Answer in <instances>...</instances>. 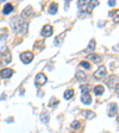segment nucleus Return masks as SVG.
Segmentation results:
<instances>
[{
  "label": "nucleus",
  "mask_w": 119,
  "mask_h": 133,
  "mask_svg": "<svg viewBox=\"0 0 119 133\" xmlns=\"http://www.w3.org/2000/svg\"><path fill=\"white\" fill-rule=\"evenodd\" d=\"M20 59H22V62L25 64L31 63L33 59V54L31 52V51H24V52L20 55Z\"/></svg>",
  "instance_id": "2"
},
{
  "label": "nucleus",
  "mask_w": 119,
  "mask_h": 133,
  "mask_svg": "<svg viewBox=\"0 0 119 133\" xmlns=\"http://www.w3.org/2000/svg\"><path fill=\"white\" fill-rule=\"evenodd\" d=\"M28 29H29V24L26 22H23L19 24V26L17 29V32L19 33V35H24V33H26Z\"/></svg>",
  "instance_id": "6"
},
{
  "label": "nucleus",
  "mask_w": 119,
  "mask_h": 133,
  "mask_svg": "<svg viewBox=\"0 0 119 133\" xmlns=\"http://www.w3.org/2000/svg\"><path fill=\"white\" fill-rule=\"evenodd\" d=\"M117 108H118L117 103H111V105H110V109H108V115H110V116H114V115H116Z\"/></svg>",
  "instance_id": "10"
},
{
  "label": "nucleus",
  "mask_w": 119,
  "mask_h": 133,
  "mask_svg": "<svg viewBox=\"0 0 119 133\" xmlns=\"http://www.w3.org/2000/svg\"><path fill=\"white\" fill-rule=\"evenodd\" d=\"M80 66L81 68H83V69H91V64H89V62H86V61H83V62H80Z\"/></svg>",
  "instance_id": "24"
},
{
  "label": "nucleus",
  "mask_w": 119,
  "mask_h": 133,
  "mask_svg": "<svg viewBox=\"0 0 119 133\" xmlns=\"http://www.w3.org/2000/svg\"><path fill=\"white\" fill-rule=\"evenodd\" d=\"M13 70L10 69V68H5V69H3L1 71H0V76L3 78H8V77H11L12 75H13Z\"/></svg>",
  "instance_id": "7"
},
{
  "label": "nucleus",
  "mask_w": 119,
  "mask_h": 133,
  "mask_svg": "<svg viewBox=\"0 0 119 133\" xmlns=\"http://www.w3.org/2000/svg\"><path fill=\"white\" fill-rule=\"evenodd\" d=\"M58 105V100H56V97H51V100H50V103H49V106L50 107H56V106Z\"/></svg>",
  "instance_id": "27"
},
{
  "label": "nucleus",
  "mask_w": 119,
  "mask_h": 133,
  "mask_svg": "<svg viewBox=\"0 0 119 133\" xmlns=\"http://www.w3.org/2000/svg\"><path fill=\"white\" fill-rule=\"evenodd\" d=\"M81 114H82L86 119H93V118L95 116V113L94 112H92V111H82Z\"/></svg>",
  "instance_id": "15"
},
{
  "label": "nucleus",
  "mask_w": 119,
  "mask_h": 133,
  "mask_svg": "<svg viewBox=\"0 0 119 133\" xmlns=\"http://www.w3.org/2000/svg\"><path fill=\"white\" fill-rule=\"evenodd\" d=\"M87 58H88L89 61H92V62H100V61H101L100 56L97 55V54H91V55L87 56Z\"/></svg>",
  "instance_id": "17"
},
{
  "label": "nucleus",
  "mask_w": 119,
  "mask_h": 133,
  "mask_svg": "<svg viewBox=\"0 0 119 133\" xmlns=\"http://www.w3.org/2000/svg\"><path fill=\"white\" fill-rule=\"evenodd\" d=\"M73 96H74V90H73V89H67V90L64 91V99L66 100L72 99Z\"/></svg>",
  "instance_id": "18"
},
{
  "label": "nucleus",
  "mask_w": 119,
  "mask_h": 133,
  "mask_svg": "<svg viewBox=\"0 0 119 133\" xmlns=\"http://www.w3.org/2000/svg\"><path fill=\"white\" fill-rule=\"evenodd\" d=\"M76 78H78V81L82 82V81H86L87 76H86V74H85V72L79 71V72H76Z\"/></svg>",
  "instance_id": "20"
},
{
  "label": "nucleus",
  "mask_w": 119,
  "mask_h": 133,
  "mask_svg": "<svg viewBox=\"0 0 119 133\" xmlns=\"http://www.w3.org/2000/svg\"><path fill=\"white\" fill-rule=\"evenodd\" d=\"M97 5H99V3H98V1H89L88 8H87V10H88V12H91L92 10H93V8H94Z\"/></svg>",
  "instance_id": "26"
},
{
  "label": "nucleus",
  "mask_w": 119,
  "mask_h": 133,
  "mask_svg": "<svg viewBox=\"0 0 119 133\" xmlns=\"http://www.w3.org/2000/svg\"><path fill=\"white\" fill-rule=\"evenodd\" d=\"M108 5H110V6H114V5H116V1H114V0H110V1H108Z\"/></svg>",
  "instance_id": "29"
},
{
  "label": "nucleus",
  "mask_w": 119,
  "mask_h": 133,
  "mask_svg": "<svg viewBox=\"0 0 119 133\" xmlns=\"http://www.w3.org/2000/svg\"><path fill=\"white\" fill-rule=\"evenodd\" d=\"M89 89H91V86H88V84H82L80 87V90L82 91V94H88Z\"/></svg>",
  "instance_id": "22"
},
{
  "label": "nucleus",
  "mask_w": 119,
  "mask_h": 133,
  "mask_svg": "<svg viewBox=\"0 0 119 133\" xmlns=\"http://www.w3.org/2000/svg\"><path fill=\"white\" fill-rule=\"evenodd\" d=\"M113 81H116V82H117V76H113V75H112V76H110V80H108V84H111V86H112Z\"/></svg>",
  "instance_id": "28"
},
{
  "label": "nucleus",
  "mask_w": 119,
  "mask_h": 133,
  "mask_svg": "<svg viewBox=\"0 0 119 133\" xmlns=\"http://www.w3.org/2000/svg\"><path fill=\"white\" fill-rule=\"evenodd\" d=\"M88 5H89L88 0H80L78 3V6L80 10H87V8H88Z\"/></svg>",
  "instance_id": "14"
},
{
  "label": "nucleus",
  "mask_w": 119,
  "mask_h": 133,
  "mask_svg": "<svg viewBox=\"0 0 119 133\" xmlns=\"http://www.w3.org/2000/svg\"><path fill=\"white\" fill-rule=\"evenodd\" d=\"M32 7L31 6H28V7L25 8L24 11H23V13H22V16L24 17V18H28V17H30V16H32Z\"/></svg>",
  "instance_id": "16"
},
{
  "label": "nucleus",
  "mask_w": 119,
  "mask_h": 133,
  "mask_svg": "<svg viewBox=\"0 0 119 133\" xmlns=\"http://www.w3.org/2000/svg\"><path fill=\"white\" fill-rule=\"evenodd\" d=\"M70 127L74 128V130H79V128L81 127V122L79 121V120H75V121H73V122H72Z\"/></svg>",
  "instance_id": "23"
},
{
  "label": "nucleus",
  "mask_w": 119,
  "mask_h": 133,
  "mask_svg": "<svg viewBox=\"0 0 119 133\" xmlns=\"http://www.w3.org/2000/svg\"><path fill=\"white\" fill-rule=\"evenodd\" d=\"M19 17H14V18H12L11 19V23H10V26H11V29L13 31H17V29H18V26H19V24L22 22H19Z\"/></svg>",
  "instance_id": "8"
},
{
  "label": "nucleus",
  "mask_w": 119,
  "mask_h": 133,
  "mask_svg": "<svg viewBox=\"0 0 119 133\" xmlns=\"http://www.w3.org/2000/svg\"><path fill=\"white\" fill-rule=\"evenodd\" d=\"M47 76L43 72H39V74L36 75V77H35V83H36V86H43L45 82H47Z\"/></svg>",
  "instance_id": "3"
},
{
  "label": "nucleus",
  "mask_w": 119,
  "mask_h": 133,
  "mask_svg": "<svg viewBox=\"0 0 119 133\" xmlns=\"http://www.w3.org/2000/svg\"><path fill=\"white\" fill-rule=\"evenodd\" d=\"M104 87L103 86H95L94 87V93H95V95H101L104 93Z\"/></svg>",
  "instance_id": "21"
},
{
  "label": "nucleus",
  "mask_w": 119,
  "mask_h": 133,
  "mask_svg": "<svg viewBox=\"0 0 119 133\" xmlns=\"http://www.w3.org/2000/svg\"><path fill=\"white\" fill-rule=\"evenodd\" d=\"M12 11H13V6H12L11 4H5V6H4V8H3V13L5 14V16H7V14H10Z\"/></svg>",
  "instance_id": "11"
},
{
  "label": "nucleus",
  "mask_w": 119,
  "mask_h": 133,
  "mask_svg": "<svg viewBox=\"0 0 119 133\" xmlns=\"http://www.w3.org/2000/svg\"><path fill=\"white\" fill-rule=\"evenodd\" d=\"M66 35H67V31H64V32H62L58 37H56L55 42H54V44H55V45H61L62 43H63V38L66 37Z\"/></svg>",
  "instance_id": "9"
},
{
  "label": "nucleus",
  "mask_w": 119,
  "mask_h": 133,
  "mask_svg": "<svg viewBox=\"0 0 119 133\" xmlns=\"http://www.w3.org/2000/svg\"><path fill=\"white\" fill-rule=\"evenodd\" d=\"M106 74H107V71H106L105 66H99V69H98L97 71H95V74H94V77L98 78V80H100V78L105 77Z\"/></svg>",
  "instance_id": "5"
},
{
  "label": "nucleus",
  "mask_w": 119,
  "mask_h": 133,
  "mask_svg": "<svg viewBox=\"0 0 119 133\" xmlns=\"http://www.w3.org/2000/svg\"><path fill=\"white\" fill-rule=\"evenodd\" d=\"M0 59H1V62L3 63H5V64H7V63H10L11 62V59H12V56H11V52L8 51L6 48H4V50L1 51V55H0Z\"/></svg>",
  "instance_id": "1"
},
{
  "label": "nucleus",
  "mask_w": 119,
  "mask_h": 133,
  "mask_svg": "<svg viewBox=\"0 0 119 133\" xmlns=\"http://www.w3.org/2000/svg\"><path fill=\"white\" fill-rule=\"evenodd\" d=\"M39 118H41V120H42L43 124H47V122L49 121V113H48V112H43Z\"/></svg>",
  "instance_id": "19"
},
{
  "label": "nucleus",
  "mask_w": 119,
  "mask_h": 133,
  "mask_svg": "<svg viewBox=\"0 0 119 133\" xmlns=\"http://www.w3.org/2000/svg\"><path fill=\"white\" fill-rule=\"evenodd\" d=\"M81 101H82V103H85V105H91L92 103V97L89 96V94H82V96H81Z\"/></svg>",
  "instance_id": "13"
},
{
  "label": "nucleus",
  "mask_w": 119,
  "mask_h": 133,
  "mask_svg": "<svg viewBox=\"0 0 119 133\" xmlns=\"http://www.w3.org/2000/svg\"><path fill=\"white\" fill-rule=\"evenodd\" d=\"M57 10H58L57 4L51 3L50 4V6H49V8H48V12H49L50 14H55V13H57Z\"/></svg>",
  "instance_id": "12"
},
{
  "label": "nucleus",
  "mask_w": 119,
  "mask_h": 133,
  "mask_svg": "<svg viewBox=\"0 0 119 133\" xmlns=\"http://www.w3.org/2000/svg\"><path fill=\"white\" fill-rule=\"evenodd\" d=\"M53 32H54L53 26L49 25V24H47V25L43 26V29H42V31H41V35L43 37H50L51 35H53Z\"/></svg>",
  "instance_id": "4"
},
{
  "label": "nucleus",
  "mask_w": 119,
  "mask_h": 133,
  "mask_svg": "<svg viewBox=\"0 0 119 133\" xmlns=\"http://www.w3.org/2000/svg\"><path fill=\"white\" fill-rule=\"evenodd\" d=\"M87 49H88L89 51H94V49H95V41L94 39H91V42H89L88 48H87Z\"/></svg>",
  "instance_id": "25"
}]
</instances>
